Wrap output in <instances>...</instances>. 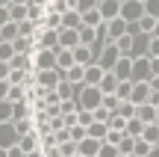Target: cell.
Wrapping results in <instances>:
<instances>
[{
	"label": "cell",
	"instance_id": "39",
	"mask_svg": "<svg viewBox=\"0 0 159 157\" xmlns=\"http://www.w3.org/2000/svg\"><path fill=\"white\" fill-rule=\"evenodd\" d=\"M127 134H118V130H109V136H106V142H112V145H121V140H124Z\"/></svg>",
	"mask_w": 159,
	"mask_h": 157
},
{
	"label": "cell",
	"instance_id": "50",
	"mask_svg": "<svg viewBox=\"0 0 159 157\" xmlns=\"http://www.w3.org/2000/svg\"><path fill=\"white\" fill-rule=\"evenodd\" d=\"M142 3H148V0H142Z\"/></svg>",
	"mask_w": 159,
	"mask_h": 157
},
{
	"label": "cell",
	"instance_id": "10",
	"mask_svg": "<svg viewBox=\"0 0 159 157\" xmlns=\"http://www.w3.org/2000/svg\"><path fill=\"white\" fill-rule=\"evenodd\" d=\"M150 95H153V89H150V83H136L133 86V104L142 107V104H150Z\"/></svg>",
	"mask_w": 159,
	"mask_h": 157
},
{
	"label": "cell",
	"instance_id": "11",
	"mask_svg": "<svg viewBox=\"0 0 159 157\" xmlns=\"http://www.w3.org/2000/svg\"><path fill=\"white\" fill-rule=\"evenodd\" d=\"M59 45L65 51H77L83 42H80V30H59Z\"/></svg>",
	"mask_w": 159,
	"mask_h": 157
},
{
	"label": "cell",
	"instance_id": "26",
	"mask_svg": "<svg viewBox=\"0 0 159 157\" xmlns=\"http://www.w3.org/2000/svg\"><path fill=\"white\" fill-rule=\"evenodd\" d=\"M83 24H85V27H100V24H106V21H103L100 9H91V12H85V15H83Z\"/></svg>",
	"mask_w": 159,
	"mask_h": 157
},
{
	"label": "cell",
	"instance_id": "8",
	"mask_svg": "<svg viewBox=\"0 0 159 157\" xmlns=\"http://www.w3.org/2000/svg\"><path fill=\"white\" fill-rule=\"evenodd\" d=\"M121 9H124V0H100V15L106 24L121 18Z\"/></svg>",
	"mask_w": 159,
	"mask_h": 157
},
{
	"label": "cell",
	"instance_id": "25",
	"mask_svg": "<svg viewBox=\"0 0 159 157\" xmlns=\"http://www.w3.org/2000/svg\"><path fill=\"white\" fill-rule=\"evenodd\" d=\"M15 56H18L15 45H12V42H0V62H12Z\"/></svg>",
	"mask_w": 159,
	"mask_h": 157
},
{
	"label": "cell",
	"instance_id": "36",
	"mask_svg": "<svg viewBox=\"0 0 159 157\" xmlns=\"http://www.w3.org/2000/svg\"><path fill=\"white\" fill-rule=\"evenodd\" d=\"M100 157H121V148H118V145H112V142H103Z\"/></svg>",
	"mask_w": 159,
	"mask_h": 157
},
{
	"label": "cell",
	"instance_id": "21",
	"mask_svg": "<svg viewBox=\"0 0 159 157\" xmlns=\"http://www.w3.org/2000/svg\"><path fill=\"white\" fill-rule=\"evenodd\" d=\"M118 86H121V80L112 74V71H106V77L100 80V92L103 95H115V92H118Z\"/></svg>",
	"mask_w": 159,
	"mask_h": 157
},
{
	"label": "cell",
	"instance_id": "17",
	"mask_svg": "<svg viewBox=\"0 0 159 157\" xmlns=\"http://www.w3.org/2000/svg\"><path fill=\"white\" fill-rule=\"evenodd\" d=\"M156 116H159V110L153 104H142L139 107V113H136V119L139 122H144V125H156Z\"/></svg>",
	"mask_w": 159,
	"mask_h": 157
},
{
	"label": "cell",
	"instance_id": "37",
	"mask_svg": "<svg viewBox=\"0 0 159 157\" xmlns=\"http://www.w3.org/2000/svg\"><path fill=\"white\" fill-rule=\"evenodd\" d=\"M144 6H148V15H150V18H156V21H159V0H148Z\"/></svg>",
	"mask_w": 159,
	"mask_h": 157
},
{
	"label": "cell",
	"instance_id": "20",
	"mask_svg": "<svg viewBox=\"0 0 159 157\" xmlns=\"http://www.w3.org/2000/svg\"><path fill=\"white\" fill-rule=\"evenodd\" d=\"M100 148H103V142H97V140H83L80 142V154L83 157H100Z\"/></svg>",
	"mask_w": 159,
	"mask_h": 157
},
{
	"label": "cell",
	"instance_id": "16",
	"mask_svg": "<svg viewBox=\"0 0 159 157\" xmlns=\"http://www.w3.org/2000/svg\"><path fill=\"white\" fill-rule=\"evenodd\" d=\"M74 65H77L74 51H65V47H62V51L56 53V68H59V71H68V68H74Z\"/></svg>",
	"mask_w": 159,
	"mask_h": 157
},
{
	"label": "cell",
	"instance_id": "47",
	"mask_svg": "<svg viewBox=\"0 0 159 157\" xmlns=\"http://www.w3.org/2000/svg\"><path fill=\"white\" fill-rule=\"evenodd\" d=\"M0 157H9V151H3V148H0Z\"/></svg>",
	"mask_w": 159,
	"mask_h": 157
},
{
	"label": "cell",
	"instance_id": "30",
	"mask_svg": "<svg viewBox=\"0 0 159 157\" xmlns=\"http://www.w3.org/2000/svg\"><path fill=\"white\" fill-rule=\"evenodd\" d=\"M133 86H136V83H133V80L121 83V86H118V92H115V95H118L121 101H130V98H133Z\"/></svg>",
	"mask_w": 159,
	"mask_h": 157
},
{
	"label": "cell",
	"instance_id": "43",
	"mask_svg": "<svg viewBox=\"0 0 159 157\" xmlns=\"http://www.w3.org/2000/svg\"><path fill=\"white\" fill-rule=\"evenodd\" d=\"M150 104H153L156 110H159V92H153V95H150Z\"/></svg>",
	"mask_w": 159,
	"mask_h": 157
},
{
	"label": "cell",
	"instance_id": "46",
	"mask_svg": "<svg viewBox=\"0 0 159 157\" xmlns=\"http://www.w3.org/2000/svg\"><path fill=\"white\" fill-rule=\"evenodd\" d=\"M12 6V0H0V9H9Z\"/></svg>",
	"mask_w": 159,
	"mask_h": 157
},
{
	"label": "cell",
	"instance_id": "22",
	"mask_svg": "<svg viewBox=\"0 0 159 157\" xmlns=\"http://www.w3.org/2000/svg\"><path fill=\"white\" fill-rule=\"evenodd\" d=\"M106 136H109V125H106V122H94V125L89 128V140L106 142Z\"/></svg>",
	"mask_w": 159,
	"mask_h": 157
},
{
	"label": "cell",
	"instance_id": "6",
	"mask_svg": "<svg viewBox=\"0 0 159 157\" xmlns=\"http://www.w3.org/2000/svg\"><path fill=\"white\" fill-rule=\"evenodd\" d=\"M18 142H21V134H18L15 122L0 125V148H3V151H9V148H15Z\"/></svg>",
	"mask_w": 159,
	"mask_h": 157
},
{
	"label": "cell",
	"instance_id": "12",
	"mask_svg": "<svg viewBox=\"0 0 159 157\" xmlns=\"http://www.w3.org/2000/svg\"><path fill=\"white\" fill-rule=\"evenodd\" d=\"M115 77H118L121 83H127V80H133V59L130 56H121V62L115 65V71H112Z\"/></svg>",
	"mask_w": 159,
	"mask_h": 157
},
{
	"label": "cell",
	"instance_id": "28",
	"mask_svg": "<svg viewBox=\"0 0 159 157\" xmlns=\"http://www.w3.org/2000/svg\"><path fill=\"white\" fill-rule=\"evenodd\" d=\"M44 30L59 33V30H62V15H53V12H47V18H44Z\"/></svg>",
	"mask_w": 159,
	"mask_h": 157
},
{
	"label": "cell",
	"instance_id": "3",
	"mask_svg": "<svg viewBox=\"0 0 159 157\" xmlns=\"http://www.w3.org/2000/svg\"><path fill=\"white\" fill-rule=\"evenodd\" d=\"M150 80H153V65H150V56L133 59V83H150Z\"/></svg>",
	"mask_w": 159,
	"mask_h": 157
},
{
	"label": "cell",
	"instance_id": "44",
	"mask_svg": "<svg viewBox=\"0 0 159 157\" xmlns=\"http://www.w3.org/2000/svg\"><path fill=\"white\" fill-rule=\"evenodd\" d=\"M150 89H153V92H159V74L153 77V80H150Z\"/></svg>",
	"mask_w": 159,
	"mask_h": 157
},
{
	"label": "cell",
	"instance_id": "41",
	"mask_svg": "<svg viewBox=\"0 0 159 157\" xmlns=\"http://www.w3.org/2000/svg\"><path fill=\"white\" fill-rule=\"evenodd\" d=\"M9 74H12V65L9 62H0V80H9Z\"/></svg>",
	"mask_w": 159,
	"mask_h": 157
},
{
	"label": "cell",
	"instance_id": "24",
	"mask_svg": "<svg viewBox=\"0 0 159 157\" xmlns=\"http://www.w3.org/2000/svg\"><path fill=\"white\" fill-rule=\"evenodd\" d=\"M15 122V104L12 101H0V125Z\"/></svg>",
	"mask_w": 159,
	"mask_h": 157
},
{
	"label": "cell",
	"instance_id": "33",
	"mask_svg": "<svg viewBox=\"0 0 159 157\" xmlns=\"http://www.w3.org/2000/svg\"><path fill=\"white\" fill-rule=\"evenodd\" d=\"M153 151H156V148L150 145V142H144V140H139V142H136V154H139V157H150Z\"/></svg>",
	"mask_w": 159,
	"mask_h": 157
},
{
	"label": "cell",
	"instance_id": "14",
	"mask_svg": "<svg viewBox=\"0 0 159 157\" xmlns=\"http://www.w3.org/2000/svg\"><path fill=\"white\" fill-rule=\"evenodd\" d=\"M127 36V21L124 18H115V21H109V42H118V39H124Z\"/></svg>",
	"mask_w": 159,
	"mask_h": 157
},
{
	"label": "cell",
	"instance_id": "38",
	"mask_svg": "<svg viewBox=\"0 0 159 157\" xmlns=\"http://www.w3.org/2000/svg\"><path fill=\"white\" fill-rule=\"evenodd\" d=\"M9 92H12V83L9 80H0V101H9Z\"/></svg>",
	"mask_w": 159,
	"mask_h": 157
},
{
	"label": "cell",
	"instance_id": "13",
	"mask_svg": "<svg viewBox=\"0 0 159 157\" xmlns=\"http://www.w3.org/2000/svg\"><path fill=\"white\" fill-rule=\"evenodd\" d=\"M74 56H77V65H83V68H89V65H94V62H97L94 51H91L89 45H80L77 51H74Z\"/></svg>",
	"mask_w": 159,
	"mask_h": 157
},
{
	"label": "cell",
	"instance_id": "29",
	"mask_svg": "<svg viewBox=\"0 0 159 157\" xmlns=\"http://www.w3.org/2000/svg\"><path fill=\"white\" fill-rule=\"evenodd\" d=\"M91 9H100V0H77V12L80 15H85V12Z\"/></svg>",
	"mask_w": 159,
	"mask_h": 157
},
{
	"label": "cell",
	"instance_id": "2",
	"mask_svg": "<svg viewBox=\"0 0 159 157\" xmlns=\"http://www.w3.org/2000/svg\"><path fill=\"white\" fill-rule=\"evenodd\" d=\"M148 15V6L142 3V0H124V9H121V18H124L127 24H139L142 18Z\"/></svg>",
	"mask_w": 159,
	"mask_h": 157
},
{
	"label": "cell",
	"instance_id": "48",
	"mask_svg": "<svg viewBox=\"0 0 159 157\" xmlns=\"http://www.w3.org/2000/svg\"><path fill=\"white\" fill-rule=\"evenodd\" d=\"M150 157H159V148H156V151H153V154H150Z\"/></svg>",
	"mask_w": 159,
	"mask_h": 157
},
{
	"label": "cell",
	"instance_id": "1",
	"mask_svg": "<svg viewBox=\"0 0 159 157\" xmlns=\"http://www.w3.org/2000/svg\"><path fill=\"white\" fill-rule=\"evenodd\" d=\"M77 104H80V110H85V113H97V110L103 107V92H100V86H85V83H80Z\"/></svg>",
	"mask_w": 159,
	"mask_h": 157
},
{
	"label": "cell",
	"instance_id": "40",
	"mask_svg": "<svg viewBox=\"0 0 159 157\" xmlns=\"http://www.w3.org/2000/svg\"><path fill=\"white\" fill-rule=\"evenodd\" d=\"M6 24H12V12L9 9H0V30H3Z\"/></svg>",
	"mask_w": 159,
	"mask_h": 157
},
{
	"label": "cell",
	"instance_id": "34",
	"mask_svg": "<svg viewBox=\"0 0 159 157\" xmlns=\"http://www.w3.org/2000/svg\"><path fill=\"white\" fill-rule=\"evenodd\" d=\"M103 107H106L109 113H115L121 107V98H118V95H103Z\"/></svg>",
	"mask_w": 159,
	"mask_h": 157
},
{
	"label": "cell",
	"instance_id": "51",
	"mask_svg": "<svg viewBox=\"0 0 159 157\" xmlns=\"http://www.w3.org/2000/svg\"><path fill=\"white\" fill-rule=\"evenodd\" d=\"M77 157H83V154H77Z\"/></svg>",
	"mask_w": 159,
	"mask_h": 157
},
{
	"label": "cell",
	"instance_id": "35",
	"mask_svg": "<svg viewBox=\"0 0 159 157\" xmlns=\"http://www.w3.org/2000/svg\"><path fill=\"white\" fill-rule=\"evenodd\" d=\"M109 130H118V134H127V119H121V116H112V122H109Z\"/></svg>",
	"mask_w": 159,
	"mask_h": 157
},
{
	"label": "cell",
	"instance_id": "5",
	"mask_svg": "<svg viewBox=\"0 0 159 157\" xmlns=\"http://www.w3.org/2000/svg\"><path fill=\"white\" fill-rule=\"evenodd\" d=\"M50 68H56V51H35L33 53V71L39 74V71H50Z\"/></svg>",
	"mask_w": 159,
	"mask_h": 157
},
{
	"label": "cell",
	"instance_id": "18",
	"mask_svg": "<svg viewBox=\"0 0 159 157\" xmlns=\"http://www.w3.org/2000/svg\"><path fill=\"white\" fill-rule=\"evenodd\" d=\"M83 15H80L77 9H71L68 15H62V30H83Z\"/></svg>",
	"mask_w": 159,
	"mask_h": 157
},
{
	"label": "cell",
	"instance_id": "19",
	"mask_svg": "<svg viewBox=\"0 0 159 157\" xmlns=\"http://www.w3.org/2000/svg\"><path fill=\"white\" fill-rule=\"evenodd\" d=\"M103 77H106V71L100 68V65H89V68H85V86H100V80Z\"/></svg>",
	"mask_w": 159,
	"mask_h": 157
},
{
	"label": "cell",
	"instance_id": "7",
	"mask_svg": "<svg viewBox=\"0 0 159 157\" xmlns=\"http://www.w3.org/2000/svg\"><path fill=\"white\" fill-rule=\"evenodd\" d=\"M121 62V51H118V45H106L103 47V53H100V59H97V65H100L103 71H115V65Z\"/></svg>",
	"mask_w": 159,
	"mask_h": 157
},
{
	"label": "cell",
	"instance_id": "15",
	"mask_svg": "<svg viewBox=\"0 0 159 157\" xmlns=\"http://www.w3.org/2000/svg\"><path fill=\"white\" fill-rule=\"evenodd\" d=\"M18 145L24 148L27 154H33V151H39L41 148V136H39V130H33V134H27V136H21V142Z\"/></svg>",
	"mask_w": 159,
	"mask_h": 157
},
{
	"label": "cell",
	"instance_id": "27",
	"mask_svg": "<svg viewBox=\"0 0 159 157\" xmlns=\"http://www.w3.org/2000/svg\"><path fill=\"white\" fill-rule=\"evenodd\" d=\"M144 142H150L153 148H159V125H148L144 128V136H142Z\"/></svg>",
	"mask_w": 159,
	"mask_h": 157
},
{
	"label": "cell",
	"instance_id": "23",
	"mask_svg": "<svg viewBox=\"0 0 159 157\" xmlns=\"http://www.w3.org/2000/svg\"><path fill=\"white\" fill-rule=\"evenodd\" d=\"M62 77L68 83H74V86H80V83H85V68H83V65H74V68L62 71Z\"/></svg>",
	"mask_w": 159,
	"mask_h": 157
},
{
	"label": "cell",
	"instance_id": "32",
	"mask_svg": "<svg viewBox=\"0 0 159 157\" xmlns=\"http://www.w3.org/2000/svg\"><path fill=\"white\" fill-rule=\"evenodd\" d=\"M68 130H71V140H74V142L89 140V128H83V125H74V128H68Z\"/></svg>",
	"mask_w": 159,
	"mask_h": 157
},
{
	"label": "cell",
	"instance_id": "42",
	"mask_svg": "<svg viewBox=\"0 0 159 157\" xmlns=\"http://www.w3.org/2000/svg\"><path fill=\"white\" fill-rule=\"evenodd\" d=\"M30 6H41V9H47V6H50V0H33Z\"/></svg>",
	"mask_w": 159,
	"mask_h": 157
},
{
	"label": "cell",
	"instance_id": "4",
	"mask_svg": "<svg viewBox=\"0 0 159 157\" xmlns=\"http://www.w3.org/2000/svg\"><path fill=\"white\" fill-rule=\"evenodd\" d=\"M65 77H62V71L59 68H50V71H39L35 74V83H39L44 92H53V89H59V83H62Z\"/></svg>",
	"mask_w": 159,
	"mask_h": 157
},
{
	"label": "cell",
	"instance_id": "45",
	"mask_svg": "<svg viewBox=\"0 0 159 157\" xmlns=\"http://www.w3.org/2000/svg\"><path fill=\"white\" fill-rule=\"evenodd\" d=\"M33 0H12V6H30Z\"/></svg>",
	"mask_w": 159,
	"mask_h": 157
},
{
	"label": "cell",
	"instance_id": "31",
	"mask_svg": "<svg viewBox=\"0 0 159 157\" xmlns=\"http://www.w3.org/2000/svg\"><path fill=\"white\" fill-rule=\"evenodd\" d=\"M156 18H150V15H144L142 21H139V27H142V33H148V36H153V30H156Z\"/></svg>",
	"mask_w": 159,
	"mask_h": 157
},
{
	"label": "cell",
	"instance_id": "9",
	"mask_svg": "<svg viewBox=\"0 0 159 157\" xmlns=\"http://www.w3.org/2000/svg\"><path fill=\"white\" fill-rule=\"evenodd\" d=\"M35 45L41 47V51H62V45H59V33H53V30H44V33L39 36V42H35Z\"/></svg>",
	"mask_w": 159,
	"mask_h": 157
},
{
	"label": "cell",
	"instance_id": "49",
	"mask_svg": "<svg viewBox=\"0 0 159 157\" xmlns=\"http://www.w3.org/2000/svg\"><path fill=\"white\" fill-rule=\"evenodd\" d=\"M156 125H159V116H156Z\"/></svg>",
	"mask_w": 159,
	"mask_h": 157
}]
</instances>
